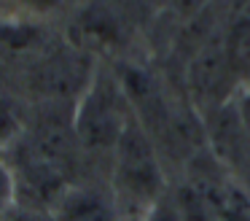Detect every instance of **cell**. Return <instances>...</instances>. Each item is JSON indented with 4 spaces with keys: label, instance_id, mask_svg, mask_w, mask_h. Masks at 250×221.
Wrapping results in <instances>:
<instances>
[{
    "label": "cell",
    "instance_id": "obj_1",
    "mask_svg": "<svg viewBox=\"0 0 250 221\" xmlns=\"http://www.w3.org/2000/svg\"><path fill=\"white\" fill-rule=\"evenodd\" d=\"M113 194L116 208L140 221L164 197V172L153 138L132 113L113 154Z\"/></svg>",
    "mask_w": 250,
    "mask_h": 221
},
{
    "label": "cell",
    "instance_id": "obj_2",
    "mask_svg": "<svg viewBox=\"0 0 250 221\" xmlns=\"http://www.w3.org/2000/svg\"><path fill=\"white\" fill-rule=\"evenodd\" d=\"M129 119L132 108L119 75L94 68L73 105V132L78 148L89 154H113Z\"/></svg>",
    "mask_w": 250,
    "mask_h": 221
},
{
    "label": "cell",
    "instance_id": "obj_3",
    "mask_svg": "<svg viewBox=\"0 0 250 221\" xmlns=\"http://www.w3.org/2000/svg\"><path fill=\"white\" fill-rule=\"evenodd\" d=\"M218 165L194 167L178 189L183 221H250V192Z\"/></svg>",
    "mask_w": 250,
    "mask_h": 221
},
{
    "label": "cell",
    "instance_id": "obj_4",
    "mask_svg": "<svg viewBox=\"0 0 250 221\" xmlns=\"http://www.w3.org/2000/svg\"><path fill=\"white\" fill-rule=\"evenodd\" d=\"M229 65L239 84V95L250 86V3L231 0L221 19Z\"/></svg>",
    "mask_w": 250,
    "mask_h": 221
},
{
    "label": "cell",
    "instance_id": "obj_5",
    "mask_svg": "<svg viewBox=\"0 0 250 221\" xmlns=\"http://www.w3.org/2000/svg\"><path fill=\"white\" fill-rule=\"evenodd\" d=\"M51 221H113L110 205L97 192L83 186H67L49 208Z\"/></svg>",
    "mask_w": 250,
    "mask_h": 221
},
{
    "label": "cell",
    "instance_id": "obj_6",
    "mask_svg": "<svg viewBox=\"0 0 250 221\" xmlns=\"http://www.w3.org/2000/svg\"><path fill=\"white\" fill-rule=\"evenodd\" d=\"M73 41L83 51H105V49H110L119 41V35H116L113 19L105 11L89 8L73 25Z\"/></svg>",
    "mask_w": 250,
    "mask_h": 221
},
{
    "label": "cell",
    "instance_id": "obj_7",
    "mask_svg": "<svg viewBox=\"0 0 250 221\" xmlns=\"http://www.w3.org/2000/svg\"><path fill=\"white\" fill-rule=\"evenodd\" d=\"M24 140V119L11 100L0 97V151L22 146Z\"/></svg>",
    "mask_w": 250,
    "mask_h": 221
},
{
    "label": "cell",
    "instance_id": "obj_8",
    "mask_svg": "<svg viewBox=\"0 0 250 221\" xmlns=\"http://www.w3.org/2000/svg\"><path fill=\"white\" fill-rule=\"evenodd\" d=\"M0 5L8 14H17L22 22H35V19H46V16L57 14L62 0H0Z\"/></svg>",
    "mask_w": 250,
    "mask_h": 221
},
{
    "label": "cell",
    "instance_id": "obj_9",
    "mask_svg": "<svg viewBox=\"0 0 250 221\" xmlns=\"http://www.w3.org/2000/svg\"><path fill=\"white\" fill-rule=\"evenodd\" d=\"M19 202V181L14 167L0 156V221L6 219Z\"/></svg>",
    "mask_w": 250,
    "mask_h": 221
},
{
    "label": "cell",
    "instance_id": "obj_10",
    "mask_svg": "<svg viewBox=\"0 0 250 221\" xmlns=\"http://www.w3.org/2000/svg\"><path fill=\"white\" fill-rule=\"evenodd\" d=\"M140 221H183V216H180V208L175 202V197H162Z\"/></svg>",
    "mask_w": 250,
    "mask_h": 221
},
{
    "label": "cell",
    "instance_id": "obj_11",
    "mask_svg": "<svg viewBox=\"0 0 250 221\" xmlns=\"http://www.w3.org/2000/svg\"><path fill=\"white\" fill-rule=\"evenodd\" d=\"M237 108H239V119H242V127H245L248 140H250V86L237 97Z\"/></svg>",
    "mask_w": 250,
    "mask_h": 221
},
{
    "label": "cell",
    "instance_id": "obj_12",
    "mask_svg": "<svg viewBox=\"0 0 250 221\" xmlns=\"http://www.w3.org/2000/svg\"><path fill=\"white\" fill-rule=\"evenodd\" d=\"M172 3H175V8H178V14L194 16V14H199V11L207 5V0H172Z\"/></svg>",
    "mask_w": 250,
    "mask_h": 221
}]
</instances>
